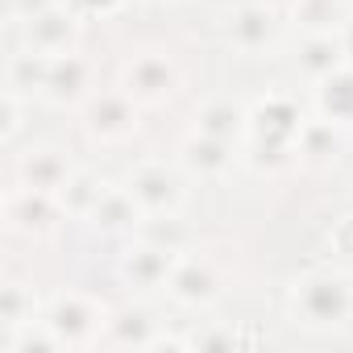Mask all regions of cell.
<instances>
[{"label": "cell", "instance_id": "obj_1", "mask_svg": "<svg viewBox=\"0 0 353 353\" xmlns=\"http://www.w3.org/2000/svg\"><path fill=\"white\" fill-rule=\"evenodd\" d=\"M287 312L295 324L312 332H332L353 324V274L341 266H316L291 279Z\"/></svg>", "mask_w": 353, "mask_h": 353}, {"label": "cell", "instance_id": "obj_2", "mask_svg": "<svg viewBox=\"0 0 353 353\" xmlns=\"http://www.w3.org/2000/svg\"><path fill=\"white\" fill-rule=\"evenodd\" d=\"M183 174H188L183 166H174V162H166V158H141V162L129 166L125 188H129L133 200L145 208V216H154V212H179L183 188H188Z\"/></svg>", "mask_w": 353, "mask_h": 353}, {"label": "cell", "instance_id": "obj_3", "mask_svg": "<svg viewBox=\"0 0 353 353\" xmlns=\"http://www.w3.org/2000/svg\"><path fill=\"white\" fill-rule=\"evenodd\" d=\"M225 42L245 54V59H262L279 46V13L266 0H237L225 17Z\"/></svg>", "mask_w": 353, "mask_h": 353}, {"label": "cell", "instance_id": "obj_4", "mask_svg": "<svg viewBox=\"0 0 353 353\" xmlns=\"http://www.w3.org/2000/svg\"><path fill=\"white\" fill-rule=\"evenodd\" d=\"M137 117H141V104L125 88L92 92L83 100V129L96 141H125V137H133L137 133Z\"/></svg>", "mask_w": 353, "mask_h": 353}, {"label": "cell", "instance_id": "obj_5", "mask_svg": "<svg viewBox=\"0 0 353 353\" xmlns=\"http://www.w3.org/2000/svg\"><path fill=\"white\" fill-rule=\"evenodd\" d=\"M137 104H166L179 92V67L158 50H141L125 63V83H121Z\"/></svg>", "mask_w": 353, "mask_h": 353}, {"label": "cell", "instance_id": "obj_6", "mask_svg": "<svg viewBox=\"0 0 353 353\" xmlns=\"http://www.w3.org/2000/svg\"><path fill=\"white\" fill-rule=\"evenodd\" d=\"M166 295L183 307H212L225 295V283H221V270L208 258L179 254V262L170 270V283H166Z\"/></svg>", "mask_w": 353, "mask_h": 353}, {"label": "cell", "instance_id": "obj_7", "mask_svg": "<svg viewBox=\"0 0 353 353\" xmlns=\"http://www.w3.org/2000/svg\"><path fill=\"white\" fill-rule=\"evenodd\" d=\"M21 38H26V46H34L42 54H67L79 42V13L71 5H63V0H54L50 9L21 21Z\"/></svg>", "mask_w": 353, "mask_h": 353}, {"label": "cell", "instance_id": "obj_8", "mask_svg": "<svg viewBox=\"0 0 353 353\" xmlns=\"http://www.w3.org/2000/svg\"><path fill=\"white\" fill-rule=\"evenodd\" d=\"M174 262H179V254H170V250H162V245H154L145 237H133L129 250L121 254L117 270L133 291H166Z\"/></svg>", "mask_w": 353, "mask_h": 353}, {"label": "cell", "instance_id": "obj_9", "mask_svg": "<svg viewBox=\"0 0 353 353\" xmlns=\"http://www.w3.org/2000/svg\"><path fill=\"white\" fill-rule=\"evenodd\" d=\"M42 320L54 328V336H59L63 345H83L100 324H108L104 312H100L88 295H79V291L54 295L50 303H42Z\"/></svg>", "mask_w": 353, "mask_h": 353}, {"label": "cell", "instance_id": "obj_10", "mask_svg": "<svg viewBox=\"0 0 353 353\" xmlns=\"http://www.w3.org/2000/svg\"><path fill=\"white\" fill-rule=\"evenodd\" d=\"M303 121H307V117L299 112L295 100H287V96H266V100H258V104L250 108V137H254V141H270V145L295 150V137H299Z\"/></svg>", "mask_w": 353, "mask_h": 353}, {"label": "cell", "instance_id": "obj_11", "mask_svg": "<svg viewBox=\"0 0 353 353\" xmlns=\"http://www.w3.org/2000/svg\"><path fill=\"white\" fill-rule=\"evenodd\" d=\"M5 216H9V229L13 233H26V237H46L54 233V225L67 216L59 196L54 192H34V188H17L5 204Z\"/></svg>", "mask_w": 353, "mask_h": 353}, {"label": "cell", "instance_id": "obj_12", "mask_svg": "<svg viewBox=\"0 0 353 353\" xmlns=\"http://www.w3.org/2000/svg\"><path fill=\"white\" fill-rule=\"evenodd\" d=\"M71 158L54 145H34L17 158V183L21 188H34V192H63V183L71 179Z\"/></svg>", "mask_w": 353, "mask_h": 353}, {"label": "cell", "instance_id": "obj_13", "mask_svg": "<svg viewBox=\"0 0 353 353\" xmlns=\"http://www.w3.org/2000/svg\"><path fill=\"white\" fill-rule=\"evenodd\" d=\"M92 67L83 54L67 50V54H50V71H46V88L42 96L50 104H83L92 92Z\"/></svg>", "mask_w": 353, "mask_h": 353}, {"label": "cell", "instance_id": "obj_14", "mask_svg": "<svg viewBox=\"0 0 353 353\" xmlns=\"http://www.w3.org/2000/svg\"><path fill=\"white\" fill-rule=\"evenodd\" d=\"M141 221H145V208L133 200V192L125 183L121 188H108L104 200L96 204V212L88 216V225L96 233H104V237H137Z\"/></svg>", "mask_w": 353, "mask_h": 353}, {"label": "cell", "instance_id": "obj_15", "mask_svg": "<svg viewBox=\"0 0 353 353\" xmlns=\"http://www.w3.org/2000/svg\"><path fill=\"white\" fill-rule=\"evenodd\" d=\"M237 158V145L233 141H221V137H208V133H192L183 145H179V166L196 179H221V174L233 166Z\"/></svg>", "mask_w": 353, "mask_h": 353}, {"label": "cell", "instance_id": "obj_16", "mask_svg": "<svg viewBox=\"0 0 353 353\" xmlns=\"http://www.w3.org/2000/svg\"><path fill=\"white\" fill-rule=\"evenodd\" d=\"M295 63H299V71H303L312 83H320V79H328L332 71L349 67V59H345V46H341V34H336V30H307V34H303V42H299Z\"/></svg>", "mask_w": 353, "mask_h": 353}, {"label": "cell", "instance_id": "obj_17", "mask_svg": "<svg viewBox=\"0 0 353 353\" xmlns=\"http://www.w3.org/2000/svg\"><path fill=\"white\" fill-rule=\"evenodd\" d=\"M196 129L208 133V137H221V141H233L237 145L241 137H250V108H241L229 96H216V100H208L196 112Z\"/></svg>", "mask_w": 353, "mask_h": 353}, {"label": "cell", "instance_id": "obj_18", "mask_svg": "<svg viewBox=\"0 0 353 353\" xmlns=\"http://www.w3.org/2000/svg\"><path fill=\"white\" fill-rule=\"evenodd\" d=\"M104 328H108V341L121 345V349H154V341H158V320L145 303L121 307Z\"/></svg>", "mask_w": 353, "mask_h": 353}, {"label": "cell", "instance_id": "obj_19", "mask_svg": "<svg viewBox=\"0 0 353 353\" xmlns=\"http://www.w3.org/2000/svg\"><path fill=\"white\" fill-rule=\"evenodd\" d=\"M112 183H104L100 174H92V170H71V179L63 183V192H59V204H63V212L67 216H75V221H88L92 212H96V204L104 200V192H108Z\"/></svg>", "mask_w": 353, "mask_h": 353}, {"label": "cell", "instance_id": "obj_20", "mask_svg": "<svg viewBox=\"0 0 353 353\" xmlns=\"http://www.w3.org/2000/svg\"><path fill=\"white\" fill-rule=\"evenodd\" d=\"M316 112L336 125H353V67H341L316 83Z\"/></svg>", "mask_w": 353, "mask_h": 353}, {"label": "cell", "instance_id": "obj_21", "mask_svg": "<svg viewBox=\"0 0 353 353\" xmlns=\"http://www.w3.org/2000/svg\"><path fill=\"white\" fill-rule=\"evenodd\" d=\"M46 71H50V54H42V50H34V46H21L17 54H9L5 88H13V92H21V96H42Z\"/></svg>", "mask_w": 353, "mask_h": 353}, {"label": "cell", "instance_id": "obj_22", "mask_svg": "<svg viewBox=\"0 0 353 353\" xmlns=\"http://www.w3.org/2000/svg\"><path fill=\"white\" fill-rule=\"evenodd\" d=\"M137 237H145V241H154V245H162L170 254H188V245H192V229L179 221V212H154V216H145L141 229H137Z\"/></svg>", "mask_w": 353, "mask_h": 353}, {"label": "cell", "instance_id": "obj_23", "mask_svg": "<svg viewBox=\"0 0 353 353\" xmlns=\"http://www.w3.org/2000/svg\"><path fill=\"white\" fill-rule=\"evenodd\" d=\"M336 145H341V125L328 117L303 121V129L295 137V154H303V158H328V154H336Z\"/></svg>", "mask_w": 353, "mask_h": 353}, {"label": "cell", "instance_id": "obj_24", "mask_svg": "<svg viewBox=\"0 0 353 353\" xmlns=\"http://www.w3.org/2000/svg\"><path fill=\"white\" fill-rule=\"evenodd\" d=\"M38 316H42V303L34 299V291L26 283H5L0 287V320H5V332L30 324Z\"/></svg>", "mask_w": 353, "mask_h": 353}, {"label": "cell", "instance_id": "obj_25", "mask_svg": "<svg viewBox=\"0 0 353 353\" xmlns=\"http://www.w3.org/2000/svg\"><path fill=\"white\" fill-rule=\"evenodd\" d=\"M291 154H295V150H287V145H270V141H254V137H250V145H245V162H250L254 170H279V166L291 162Z\"/></svg>", "mask_w": 353, "mask_h": 353}, {"label": "cell", "instance_id": "obj_26", "mask_svg": "<svg viewBox=\"0 0 353 353\" xmlns=\"http://www.w3.org/2000/svg\"><path fill=\"white\" fill-rule=\"evenodd\" d=\"M332 9H336V0H295V5H291L295 21H303L307 30H332L328 26L332 21Z\"/></svg>", "mask_w": 353, "mask_h": 353}, {"label": "cell", "instance_id": "obj_27", "mask_svg": "<svg viewBox=\"0 0 353 353\" xmlns=\"http://www.w3.org/2000/svg\"><path fill=\"white\" fill-rule=\"evenodd\" d=\"M21 104H26V96L5 88V96H0V117H5V121H0V137H5V141H13L17 129H21Z\"/></svg>", "mask_w": 353, "mask_h": 353}, {"label": "cell", "instance_id": "obj_28", "mask_svg": "<svg viewBox=\"0 0 353 353\" xmlns=\"http://www.w3.org/2000/svg\"><path fill=\"white\" fill-rule=\"evenodd\" d=\"M225 345H233V332H225V328H204V332L188 336V349H225Z\"/></svg>", "mask_w": 353, "mask_h": 353}, {"label": "cell", "instance_id": "obj_29", "mask_svg": "<svg viewBox=\"0 0 353 353\" xmlns=\"http://www.w3.org/2000/svg\"><path fill=\"white\" fill-rule=\"evenodd\" d=\"M328 241H332V250H336L341 258H353V216H341V221L332 225Z\"/></svg>", "mask_w": 353, "mask_h": 353}, {"label": "cell", "instance_id": "obj_30", "mask_svg": "<svg viewBox=\"0 0 353 353\" xmlns=\"http://www.w3.org/2000/svg\"><path fill=\"white\" fill-rule=\"evenodd\" d=\"M125 5V0H71V9L79 13V17H108V13H117Z\"/></svg>", "mask_w": 353, "mask_h": 353}, {"label": "cell", "instance_id": "obj_31", "mask_svg": "<svg viewBox=\"0 0 353 353\" xmlns=\"http://www.w3.org/2000/svg\"><path fill=\"white\" fill-rule=\"evenodd\" d=\"M336 34H341V46H345V59H349V67H353V21H345V26H341Z\"/></svg>", "mask_w": 353, "mask_h": 353}]
</instances>
